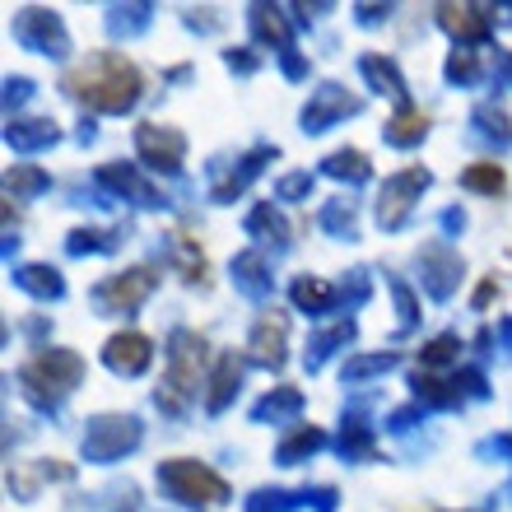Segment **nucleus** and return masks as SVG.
<instances>
[{
	"label": "nucleus",
	"instance_id": "obj_11",
	"mask_svg": "<svg viewBox=\"0 0 512 512\" xmlns=\"http://www.w3.org/2000/svg\"><path fill=\"white\" fill-rule=\"evenodd\" d=\"M424 131H429V117H424V112H401V117L391 122V135H396V140H419Z\"/></svg>",
	"mask_w": 512,
	"mask_h": 512
},
{
	"label": "nucleus",
	"instance_id": "obj_5",
	"mask_svg": "<svg viewBox=\"0 0 512 512\" xmlns=\"http://www.w3.org/2000/svg\"><path fill=\"white\" fill-rule=\"evenodd\" d=\"M149 289H154V270H131V275H117V280L103 284V303L108 308H135Z\"/></svg>",
	"mask_w": 512,
	"mask_h": 512
},
{
	"label": "nucleus",
	"instance_id": "obj_3",
	"mask_svg": "<svg viewBox=\"0 0 512 512\" xmlns=\"http://www.w3.org/2000/svg\"><path fill=\"white\" fill-rule=\"evenodd\" d=\"M75 378H80V359L66 350L38 354V359L24 368V382L38 391V396H61L66 387H75Z\"/></svg>",
	"mask_w": 512,
	"mask_h": 512
},
{
	"label": "nucleus",
	"instance_id": "obj_9",
	"mask_svg": "<svg viewBox=\"0 0 512 512\" xmlns=\"http://www.w3.org/2000/svg\"><path fill=\"white\" fill-rule=\"evenodd\" d=\"M443 24L452 28V33H466V38H475V33H485L489 28V19L480 10H475V5H443Z\"/></svg>",
	"mask_w": 512,
	"mask_h": 512
},
{
	"label": "nucleus",
	"instance_id": "obj_12",
	"mask_svg": "<svg viewBox=\"0 0 512 512\" xmlns=\"http://www.w3.org/2000/svg\"><path fill=\"white\" fill-rule=\"evenodd\" d=\"M233 378H238V354H229L219 364V378H215V391H210V405H224V396L233 391Z\"/></svg>",
	"mask_w": 512,
	"mask_h": 512
},
{
	"label": "nucleus",
	"instance_id": "obj_13",
	"mask_svg": "<svg viewBox=\"0 0 512 512\" xmlns=\"http://www.w3.org/2000/svg\"><path fill=\"white\" fill-rule=\"evenodd\" d=\"M326 298H331L326 284H298V303H326Z\"/></svg>",
	"mask_w": 512,
	"mask_h": 512
},
{
	"label": "nucleus",
	"instance_id": "obj_4",
	"mask_svg": "<svg viewBox=\"0 0 512 512\" xmlns=\"http://www.w3.org/2000/svg\"><path fill=\"white\" fill-rule=\"evenodd\" d=\"M173 378H168V405H177L182 396H191V391L201 387V368H205V340L191 336V331H182V336L173 340Z\"/></svg>",
	"mask_w": 512,
	"mask_h": 512
},
{
	"label": "nucleus",
	"instance_id": "obj_14",
	"mask_svg": "<svg viewBox=\"0 0 512 512\" xmlns=\"http://www.w3.org/2000/svg\"><path fill=\"white\" fill-rule=\"evenodd\" d=\"M336 173H364V154H336Z\"/></svg>",
	"mask_w": 512,
	"mask_h": 512
},
{
	"label": "nucleus",
	"instance_id": "obj_6",
	"mask_svg": "<svg viewBox=\"0 0 512 512\" xmlns=\"http://www.w3.org/2000/svg\"><path fill=\"white\" fill-rule=\"evenodd\" d=\"M108 364L117 368V373H140V368L149 364V340L135 336V331H126V336H112L108 340Z\"/></svg>",
	"mask_w": 512,
	"mask_h": 512
},
{
	"label": "nucleus",
	"instance_id": "obj_8",
	"mask_svg": "<svg viewBox=\"0 0 512 512\" xmlns=\"http://www.w3.org/2000/svg\"><path fill=\"white\" fill-rule=\"evenodd\" d=\"M252 350L261 364H280L284 359V317H266V322L256 326V340Z\"/></svg>",
	"mask_w": 512,
	"mask_h": 512
},
{
	"label": "nucleus",
	"instance_id": "obj_2",
	"mask_svg": "<svg viewBox=\"0 0 512 512\" xmlns=\"http://www.w3.org/2000/svg\"><path fill=\"white\" fill-rule=\"evenodd\" d=\"M163 480L187 503H224L229 499V485H224L215 471H205L201 461H168V466H163Z\"/></svg>",
	"mask_w": 512,
	"mask_h": 512
},
{
	"label": "nucleus",
	"instance_id": "obj_7",
	"mask_svg": "<svg viewBox=\"0 0 512 512\" xmlns=\"http://www.w3.org/2000/svg\"><path fill=\"white\" fill-rule=\"evenodd\" d=\"M140 149H145V159H154V168H177L182 135H159V126H140Z\"/></svg>",
	"mask_w": 512,
	"mask_h": 512
},
{
	"label": "nucleus",
	"instance_id": "obj_1",
	"mask_svg": "<svg viewBox=\"0 0 512 512\" xmlns=\"http://www.w3.org/2000/svg\"><path fill=\"white\" fill-rule=\"evenodd\" d=\"M66 89L80 103L89 108H103V112H126L140 98V70L117 52H103L94 61H84L66 75Z\"/></svg>",
	"mask_w": 512,
	"mask_h": 512
},
{
	"label": "nucleus",
	"instance_id": "obj_10",
	"mask_svg": "<svg viewBox=\"0 0 512 512\" xmlns=\"http://www.w3.org/2000/svg\"><path fill=\"white\" fill-rule=\"evenodd\" d=\"M461 182H466V187H475V191H503V168H499V163H480V168H471Z\"/></svg>",
	"mask_w": 512,
	"mask_h": 512
}]
</instances>
